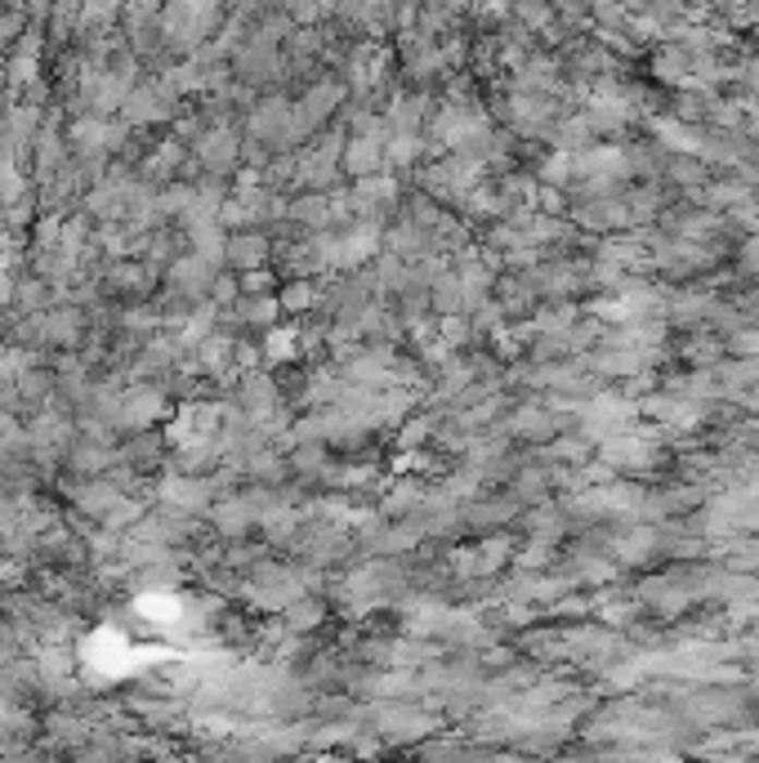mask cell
I'll return each instance as SVG.
<instances>
[{
  "mask_svg": "<svg viewBox=\"0 0 759 763\" xmlns=\"http://www.w3.org/2000/svg\"><path fill=\"white\" fill-rule=\"evenodd\" d=\"M170 415V389L161 379H130L117 398V434H138V428H153Z\"/></svg>",
  "mask_w": 759,
  "mask_h": 763,
  "instance_id": "cell-1",
  "label": "cell"
},
{
  "mask_svg": "<svg viewBox=\"0 0 759 763\" xmlns=\"http://www.w3.org/2000/svg\"><path fill=\"white\" fill-rule=\"evenodd\" d=\"M179 108V89L170 76H157V81H144V85H130L125 104H121V121H130L134 130H148V125H161L170 121Z\"/></svg>",
  "mask_w": 759,
  "mask_h": 763,
  "instance_id": "cell-2",
  "label": "cell"
},
{
  "mask_svg": "<svg viewBox=\"0 0 759 763\" xmlns=\"http://www.w3.org/2000/svg\"><path fill=\"white\" fill-rule=\"evenodd\" d=\"M89 336V313L72 300L36 313V344L40 349H81Z\"/></svg>",
  "mask_w": 759,
  "mask_h": 763,
  "instance_id": "cell-3",
  "label": "cell"
},
{
  "mask_svg": "<svg viewBox=\"0 0 759 763\" xmlns=\"http://www.w3.org/2000/svg\"><path fill=\"white\" fill-rule=\"evenodd\" d=\"M153 496L157 500H166V505H174V509H183V513H206L210 505H215V479L210 473H183V469H166L161 479H157V487H153Z\"/></svg>",
  "mask_w": 759,
  "mask_h": 763,
  "instance_id": "cell-4",
  "label": "cell"
},
{
  "mask_svg": "<svg viewBox=\"0 0 759 763\" xmlns=\"http://www.w3.org/2000/svg\"><path fill=\"white\" fill-rule=\"evenodd\" d=\"M193 161L206 179H228L242 170V134H237V125H210L193 148Z\"/></svg>",
  "mask_w": 759,
  "mask_h": 763,
  "instance_id": "cell-5",
  "label": "cell"
},
{
  "mask_svg": "<svg viewBox=\"0 0 759 763\" xmlns=\"http://www.w3.org/2000/svg\"><path fill=\"white\" fill-rule=\"evenodd\" d=\"M219 268H224V264H210V259H202L197 251H188V255H174V259L166 264L161 286H166V291H174V295H183V300L202 304V300L210 295V281H215Z\"/></svg>",
  "mask_w": 759,
  "mask_h": 763,
  "instance_id": "cell-6",
  "label": "cell"
},
{
  "mask_svg": "<svg viewBox=\"0 0 759 763\" xmlns=\"http://www.w3.org/2000/svg\"><path fill=\"white\" fill-rule=\"evenodd\" d=\"M161 277H166V272L153 268V264H144V259H108L104 272H99L104 291H108V295H121V300H148V295L157 291Z\"/></svg>",
  "mask_w": 759,
  "mask_h": 763,
  "instance_id": "cell-7",
  "label": "cell"
},
{
  "mask_svg": "<svg viewBox=\"0 0 759 763\" xmlns=\"http://www.w3.org/2000/svg\"><path fill=\"white\" fill-rule=\"evenodd\" d=\"M385 138H389V130H353L345 138V153H340V174H349L358 183V179L389 170L385 166Z\"/></svg>",
  "mask_w": 759,
  "mask_h": 763,
  "instance_id": "cell-8",
  "label": "cell"
},
{
  "mask_svg": "<svg viewBox=\"0 0 759 763\" xmlns=\"http://www.w3.org/2000/svg\"><path fill=\"white\" fill-rule=\"evenodd\" d=\"M291 99H281V94H273V99H260L251 112H246V134L255 143H264L268 153H281V143H287V130H291Z\"/></svg>",
  "mask_w": 759,
  "mask_h": 763,
  "instance_id": "cell-9",
  "label": "cell"
},
{
  "mask_svg": "<svg viewBox=\"0 0 759 763\" xmlns=\"http://www.w3.org/2000/svg\"><path fill=\"white\" fill-rule=\"evenodd\" d=\"M371 724H375V732H385V737H394V741H420V737L438 732V719H434V714L411 710V705H402V701H389V705L371 710Z\"/></svg>",
  "mask_w": 759,
  "mask_h": 763,
  "instance_id": "cell-10",
  "label": "cell"
},
{
  "mask_svg": "<svg viewBox=\"0 0 759 763\" xmlns=\"http://www.w3.org/2000/svg\"><path fill=\"white\" fill-rule=\"evenodd\" d=\"M434 134H438L443 148L460 153V148H469L473 138L487 134V112L469 108V104H447V108L434 117Z\"/></svg>",
  "mask_w": 759,
  "mask_h": 763,
  "instance_id": "cell-11",
  "label": "cell"
},
{
  "mask_svg": "<svg viewBox=\"0 0 759 763\" xmlns=\"http://www.w3.org/2000/svg\"><path fill=\"white\" fill-rule=\"evenodd\" d=\"M63 496H68V505H72L76 513H85V518L99 522L125 492H121L112 479H104V473H94V479H76V473H72V479L63 483Z\"/></svg>",
  "mask_w": 759,
  "mask_h": 763,
  "instance_id": "cell-12",
  "label": "cell"
},
{
  "mask_svg": "<svg viewBox=\"0 0 759 763\" xmlns=\"http://www.w3.org/2000/svg\"><path fill=\"white\" fill-rule=\"evenodd\" d=\"M273 255H277V242H273L264 228H232V232H228L224 264H228L232 272L264 268V264H273Z\"/></svg>",
  "mask_w": 759,
  "mask_h": 763,
  "instance_id": "cell-13",
  "label": "cell"
},
{
  "mask_svg": "<svg viewBox=\"0 0 759 763\" xmlns=\"http://www.w3.org/2000/svg\"><path fill=\"white\" fill-rule=\"evenodd\" d=\"M206 522H210V532L219 541H242L251 528H255V509L246 500V492H224L215 496V505L206 509Z\"/></svg>",
  "mask_w": 759,
  "mask_h": 763,
  "instance_id": "cell-14",
  "label": "cell"
},
{
  "mask_svg": "<svg viewBox=\"0 0 759 763\" xmlns=\"http://www.w3.org/2000/svg\"><path fill=\"white\" fill-rule=\"evenodd\" d=\"M599 460L616 473V469H648L656 460V443L648 434H626V428H616L599 443Z\"/></svg>",
  "mask_w": 759,
  "mask_h": 763,
  "instance_id": "cell-15",
  "label": "cell"
},
{
  "mask_svg": "<svg viewBox=\"0 0 759 763\" xmlns=\"http://www.w3.org/2000/svg\"><path fill=\"white\" fill-rule=\"evenodd\" d=\"M117 460H121L117 443H108V438H94V434H76V438H72V447H68V456H63V469H68V473H76V479H94V473L112 469Z\"/></svg>",
  "mask_w": 759,
  "mask_h": 763,
  "instance_id": "cell-16",
  "label": "cell"
},
{
  "mask_svg": "<svg viewBox=\"0 0 759 763\" xmlns=\"http://www.w3.org/2000/svg\"><path fill=\"white\" fill-rule=\"evenodd\" d=\"M385 246V223H371V219H353L349 228H340V268L353 272L362 264H371Z\"/></svg>",
  "mask_w": 759,
  "mask_h": 763,
  "instance_id": "cell-17",
  "label": "cell"
},
{
  "mask_svg": "<svg viewBox=\"0 0 759 763\" xmlns=\"http://www.w3.org/2000/svg\"><path fill=\"white\" fill-rule=\"evenodd\" d=\"M505 562H514V541H505V536H492L483 545L456 554V571H460V577H492V571H501Z\"/></svg>",
  "mask_w": 759,
  "mask_h": 763,
  "instance_id": "cell-18",
  "label": "cell"
},
{
  "mask_svg": "<svg viewBox=\"0 0 759 763\" xmlns=\"http://www.w3.org/2000/svg\"><path fill=\"white\" fill-rule=\"evenodd\" d=\"M232 353H237V336H232L228 326H215L210 336L197 344L193 366H197L202 375H219V379H224L228 371H237V366H232ZM237 375H242V371H237Z\"/></svg>",
  "mask_w": 759,
  "mask_h": 763,
  "instance_id": "cell-19",
  "label": "cell"
},
{
  "mask_svg": "<svg viewBox=\"0 0 759 763\" xmlns=\"http://www.w3.org/2000/svg\"><path fill=\"white\" fill-rule=\"evenodd\" d=\"M14 389H19V407L23 415H32L36 407H50L55 393H59V375L50 371V362L45 366H27L19 379H14Z\"/></svg>",
  "mask_w": 759,
  "mask_h": 763,
  "instance_id": "cell-20",
  "label": "cell"
},
{
  "mask_svg": "<svg viewBox=\"0 0 759 763\" xmlns=\"http://www.w3.org/2000/svg\"><path fill=\"white\" fill-rule=\"evenodd\" d=\"M287 219L300 228V232H317V228H336V219H330V193H300L287 202Z\"/></svg>",
  "mask_w": 759,
  "mask_h": 763,
  "instance_id": "cell-21",
  "label": "cell"
},
{
  "mask_svg": "<svg viewBox=\"0 0 759 763\" xmlns=\"http://www.w3.org/2000/svg\"><path fill=\"white\" fill-rule=\"evenodd\" d=\"M166 434H153V428H138V434H130L117 451H121V460H130L138 473L144 469H161L166 464Z\"/></svg>",
  "mask_w": 759,
  "mask_h": 763,
  "instance_id": "cell-22",
  "label": "cell"
},
{
  "mask_svg": "<svg viewBox=\"0 0 759 763\" xmlns=\"http://www.w3.org/2000/svg\"><path fill=\"white\" fill-rule=\"evenodd\" d=\"M509 434L523 443H550L558 434V415L550 407H518L509 415Z\"/></svg>",
  "mask_w": 759,
  "mask_h": 763,
  "instance_id": "cell-23",
  "label": "cell"
},
{
  "mask_svg": "<svg viewBox=\"0 0 759 763\" xmlns=\"http://www.w3.org/2000/svg\"><path fill=\"white\" fill-rule=\"evenodd\" d=\"M385 246H389V255H398V259H407V264H415L420 255H434L430 232H424L415 219H402V223L385 228Z\"/></svg>",
  "mask_w": 759,
  "mask_h": 763,
  "instance_id": "cell-24",
  "label": "cell"
},
{
  "mask_svg": "<svg viewBox=\"0 0 759 763\" xmlns=\"http://www.w3.org/2000/svg\"><path fill=\"white\" fill-rule=\"evenodd\" d=\"M430 104L420 99V94H394L389 108H385V121H389V134H415Z\"/></svg>",
  "mask_w": 759,
  "mask_h": 763,
  "instance_id": "cell-25",
  "label": "cell"
},
{
  "mask_svg": "<svg viewBox=\"0 0 759 763\" xmlns=\"http://www.w3.org/2000/svg\"><path fill=\"white\" fill-rule=\"evenodd\" d=\"M183 242H188V251H197L202 259H210V264H224V246H228V228L224 223H193V228H183Z\"/></svg>",
  "mask_w": 759,
  "mask_h": 763,
  "instance_id": "cell-26",
  "label": "cell"
},
{
  "mask_svg": "<svg viewBox=\"0 0 759 763\" xmlns=\"http://www.w3.org/2000/svg\"><path fill=\"white\" fill-rule=\"evenodd\" d=\"M322 621H326V603L322 598L300 594L296 603L281 607V626H287L291 634H313V630H322Z\"/></svg>",
  "mask_w": 759,
  "mask_h": 763,
  "instance_id": "cell-27",
  "label": "cell"
},
{
  "mask_svg": "<svg viewBox=\"0 0 759 763\" xmlns=\"http://www.w3.org/2000/svg\"><path fill=\"white\" fill-rule=\"evenodd\" d=\"M277 300H281V313L287 317H304V313L322 308V291L309 277H291L287 286H277Z\"/></svg>",
  "mask_w": 759,
  "mask_h": 763,
  "instance_id": "cell-28",
  "label": "cell"
},
{
  "mask_svg": "<svg viewBox=\"0 0 759 763\" xmlns=\"http://www.w3.org/2000/svg\"><path fill=\"white\" fill-rule=\"evenodd\" d=\"M193 197H197V187H193V183L170 179V183H161V187H157L153 210H157V219H161V223H166V219H183V215H188V206H193Z\"/></svg>",
  "mask_w": 759,
  "mask_h": 763,
  "instance_id": "cell-29",
  "label": "cell"
},
{
  "mask_svg": "<svg viewBox=\"0 0 759 763\" xmlns=\"http://www.w3.org/2000/svg\"><path fill=\"white\" fill-rule=\"evenodd\" d=\"M652 76L666 81V85H684L692 76V55L684 50V45H661V50L652 55Z\"/></svg>",
  "mask_w": 759,
  "mask_h": 763,
  "instance_id": "cell-30",
  "label": "cell"
},
{
  "mask_svg": "<svg viewBox=\"0 0 759 763\" xmlns=\"http://www.w3.org/2000/svg\"><path fill=\"white\" fill-rule=\"evenodd\" d=\"M692 719L701 724V728H710V724H720V719H733L737 714V697H720V692H701V697H692L688 705H684Z\"/></svg>",
  "mask_w": 759,
  "mask_h": 763,
  "instance_id": "cell-31",
  "label": "cell"
},
{
  "mask_svg": "<svg viewBox=\"0 0 759 763\" xmlns=\"http://www.w3.org/2000/svg\"><path fill=\"white\" fill-rule=\"evenodd\" d=\"M656 545H661V532L656 528H635L622 545H616V562H626V567H639V562H648L652 554H656Z\"/></svg>",
  "mask_w": 759,
  "mask_h": 763,
  "instance_id": "cell-32",
  "label": "cell"
},
{
  "mask_svg": "<svg viewBox=\"0 0 759 763\" xmlns=\"http://www.w3.org/2000/svg\"><path fill=\"white\" fill-rule=\"evenodd\" d=\"M144 513H148V500H144V496H130V492H125V496H121V500H117V505H112V509L99 518V528H108V532L125 536V532L134 528V522L144 518Z\"/></svg>",
  "mask_w": 759,
  "mask_h": 763,
  "instance_id": "cell-33",
  "label": "cell"
},
{
  "mask_svg": "<svg viewBox=\"0 0 759 763\" xmlns=\"http://www.w3.org/2000/svg\"><path fill=\"white\" fill-rule=\"evenodd\" d=\"M260 353H264V362H291V358L300 353V330H291V326H268Z\"/></svg>",
  "mask_w": 759,
  "mask_h": 763,
  "instance_id": "cell-34",
  "label": "cell"
},
{
  "mask_svg": "<svg viewBox=\"0 0 759 763\" xmlns=\"http://www.w3.org/2000/svg\"><path fill=\"white\" fill-rule=\"evenodd\" d=\"M518 509V500H492V505H473L460 522L465 528H501V522H509Z\"/></svg>",
  "mask_w": 759,
  "mask_h": 763,
  "instance_id": "cell-35",
  "label": "cell"
},
{
  "mask_svg": "<svg viewBox=\"0 0 759 763\" xmlns=\"http://www.w3.org/2000/svg\"><path fill=\"white\" fill-rule=\"evenodd\" d=\"M415 157H420V134H389V138H385V166L411 170Z\"/></svg>",
  "mask_w": 759,
  "mask_h": 763,
  "instance_id": "cell-36",
  "label": "cell"
},
{
  "mask_svg": "<svg viewBox=\"0 0 759 763\" xmlns=\"http://www.w3.org/2000/svg\"><path fill=\"white\" fill-rule=\"evenodd\" d=\"M420 500H424V492L407 479V483H398L385 500H380V513H385V518H402V513H415L420 509Z\"/></svg>",
  "mask_w": 759,
  "mask_h": 763,
  "instance_id": "cell-37",
  "label": "cell"
},
{
  "mask_svg": "<svg viewBox=\"0 0 759 763\" xmlns=\"http://www.w3.org/2000/svg\"><path fill=\"white\" fill-rule=\"evenodd\" d=\"M537 179L550 183V187H563V183H573V153L567 148H554L550 157H541L537 166Z\"/></svg>",
  "mask_w": 759,
  "mask_h": 763,
  "instance_id": "cell-38",
  "label": "cell"
},
{
  "mask_svg": "<svg viewBox=\"0 0 759 763\" xmlns=\"http://www.w3.org/2000/svg\"><path fill=\"white\" fill-rule=\"evenodd\" d=\"M434 424H438V415L402 420V428H398V447H402V451H415V447H424V443L434 438Z\"/></svg>",
  "mask_w": 759,
  "mask_h": 763,
  "instance_id": "cell-39",
  "label": "cell"
},
{
  "mask_svg": "<svg viewBox=\"0 0 759 763\" xmlns=\"http://www.w3.org/2000/svg\"><path fill=\"white\" fill-rule=\"evenodd\" d=\"M590 451H594V443H590L586 434L558 438L554 447H545V456H550V460H567V464H581V460H590Z\"/></svg>",
  "mask_w": 759,
  "mask_h": 763,
  "instance_id": "cell-40",
  "label": "cell"
},
{
  "mask_svg": "<svg viewBox=\"0 0 759 763\" xmlns=\"http://www.w3.org/2000/svg\"><path fill=\"white\" fill-rule=\"evenodd\" d=\"M237 286H242V295H268V291H277V272H273V264L246 268V272H237Z\"/></svg>",
  "mask_w": 759,
  "mask_h": 763,
  "instance_id": "cell-41",
  "label": "cell"
},
{
  "mask_svg": "<svg viewBox=\"0 0 759 763\" xmlns=\"http://www.w3.org/2000/svg\"><path fill=\"white\" fill-rule=\"evenodd\" d=\"M237 295H242V286H237V272L224 264V268L215 272V281H210V295H206V300H215L219 308H232V304H237Z\"/></svg>",
  "mask_w": 759,
  "mask_h": 763,
  "instance_id": "cell-42",
  "label": "cell"
},
{
  "mask_svg": "<svg viewBox=\"0 0 759 763\" xmlns=\"http://www.w3.org/2000/svg\"><path fill=\"white\" fill-rule=\"evenodd\" d=\"M550 558H554V541H545V536H532L523 554H514V562L523 571H541V567H550Z\"/></svg>",
  "mask_w": 759,
  "mask_h": 763,
  "instance_id": "cell-43",
  "label": "cell"
},
{
  "mask_svg": "<svg viewBox=\"0 0 759 763\" xmlns=\"http://www.w3.org/2000/svg\"><path fill=\"white\" fill-rule=\"evenodd\" d=\"M206 130H210V121H206L202 112H179V117H174V138L188 143V148H197Z\"/></svg>",
  "mask_w": 759,
  "mask_h": 763,
  "instance_id": "cell-44",
  "label": "cell"
},
{
  "mask_svg": "<svg viewBox=\"0 0 759 763\" xmlns=\"http://www.w3.org/2000/svg\"><path fill=\"white\" fill-rule=\"evenodd\" d=\"M545 492H550V479H545L541 469H523L514 479V500H541Z\"/></svg>",
  "mask_w": 759,
  "mask_h": 763,
  "instance_id": "cell-45",
  "label": "cell"
},
{
  "mask_svg": "<svg viewBox=\"0 0 759 763\" xmlns=\"http://www.w3.org/2000/svg\"><path fill=\"white\" fill-rule=\"evenodd\" d=\"M675 228H679V237H688V242H701V237H710L720 228V215H684V219H675Z\"/></svg>",
  "mask_w": 759,
  "mask_h": 763,
  "instance_id": "cell-46",
  "label": "cell"
},
{
  "mask_svg": "<svg viewBox=\"0 0 759 763\" xmlns=\"http://www.w3.org/2000/svg\"><path fill=\"white\" fill-rule=\"evenodd\" d=\"M523 528H528L532 536H545V541H558V532H563V518H558L554 509H537V513H528V518H523Z\"/></svg>",
  "mask_w": 759,
  "mask_h": 763,
  "instance_id": "cell-47",
  "label": "cell"
},
{
  "mask_svg": "<svg viewBox=\"0 0 759 763\" xmlns=\"http://www.w3.org/2000/svg\"><path fill=\"white\" fill-rule=\"evenodd\" d=\"M19 268H10V264H0V308H14V291H19Z\"/></svg>",
  "mask_w": 759,
  "mask_h": 763,
  "instance_id": "cell-48",
  "label": "cell"
},
{
  "mask_svg": "<svg viewBox=\"0 0 759 763\" xmlns=\"http://www.w3.org/2000/svg\"><path fill=\"white\" fill-rule=\"evenodd\" d=\"M728 349H733L737 358H759V330H742V336L728 340Z\"/></svg>",
  "mask_w": 759,
  "mask_h": 763,
  "instance_id": "cell-49",
  "label": "cell"
},
{
  "mask_svg": "<svg viewBox=\"0 0 759 763\" xmlns=\"http://www.w3.org/2000/svg\"><path fill=\"white\" fill-rule=\"evenodd\" d=\"M733 567H737V571H759V541L737 545V549H733Z\"/></svg>",
  "mask_w": 759,
  "mask_h": 763,
  "instance_id": "cell-50",
  "label": "cell"
},
{
  "mask_svg": "<svg viewBox=\"0 0 759 763\" xmlns=\"http://www.w3.org/2000/svg\"><path fill=\"white\" fill-rule=\"evenodd\" d=\"M742 259H746L750 268H759V232H755V237H750V242L742 246Z\"/></svg>",
  "mask_w": 759,
  "mask_h": 763,
  "instance_id": "cell-51",
  "label": "cell"
}]
</instances>
